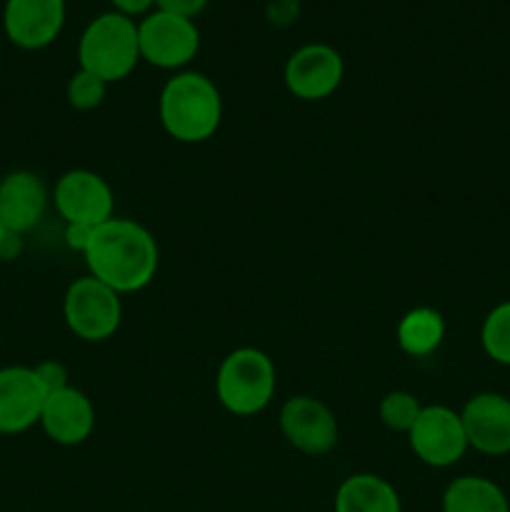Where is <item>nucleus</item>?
<instances>
[{"mask_svg": "<svg viewBox=\"0 0 510 512\" xmlns=\"http://www.w3.org/2000/svg\"><path fill=\"white\" fill-rule=\"evenodd\" d=\"M0 65H3V58H0Z\"/></svg>", "mask_w": 510, "mask_h": 512, "instance_id": "cd10ccee", "label": "nucleus"}, {"mask_svg": "<svg viewBox=\"0 0 510 512\" xmlns=\"http://www.w3.org/2000/svg\"><path fill=\"white\" fill-rule=\"evenodd\" d=\"M63 318L70 333L85 343H103L123 323V300L93 275L75 278L63 298Z\"/></svg>", "mask_w": 510, "mask_h": 512, "instance_id": "39448f33", "label": "nucleus"}, {"mask_svg": "<svg viewBox=\"0 0 510 512\" xmlns=\"http://www.w3.org/2000/svg\"><path fill=\"white\" fill-rule=\"evenodd\" d=\"M20 253H23V235H15L5 230L3 240H0V258L15 260Z\"/></svg>", "mask_w": 510, "mask_h": 512, "instance_id": "a878e982", "label": "nucleus"}, {"mask_svg": "<svg viewBox=\"0 0 510 512\" xmlns=\"http://www.w3.org/2000/svg\"><path fill=\"white\" fill-rule=\"evenodd\" d=\"M278 375L268 353L258 348H235L215 373V395L230 415L253 418L275 398Z\"/></svg>", "mask_w": 510, "mask_h": 512, "instance_id": "20e7f679", "label": "nucleus"}, {"mask_svg": "<svg viewBox=\"0 0 510 512\" xmlns=\"http://www.w3.org/2000/svg\"><path fill=\"white\" fill-rule=\"evenodd\" d=\"M48 393L33 368H0V435H20L40 423Z\"/></svg>", "mask_w": 510, "mask_h": 512, "instance_id": "f8f14e48", "label": "nucleus"}, {"mask_svg": "<svg viewBox=\"0 0 510 512\" xmlns=\"http://www.w3.org/2000/svg\"><path fill=\"white\" fill-rule=\"evenodd\" d=\"M53 203L65 225H98L115 218V195L103 175L75 168L58 178L53 188Z\"/></svg>", "mask_w": 510, "mask_h": 512, "instance_id": "0eeeda50", "label": "nucleus"}, {"mask_svg": "<svg viewBox=\"0 0 510 512\" xmlns=\"http://www.w3.org/2000/svg\"><path fill=\"white\" fill-rule=\"evenodd\" d=\"M65 0H5L3 28L20 50H43L65 28Z\"/></svg>", "mask_w": 510, "mask_h": 512, "instance_id": "9b49d317", "label": "nucleus"}, {"mask_svg": "<svg viewBox=\"0 0 510 512\" xmlns=\"http://www.w3.org/2000/svg\"><path fill=\"white\" fill-rule=\"evenodd\" d=\"M3 235H5V228H3V225H0V240H3Z\"/></svg>", "mask_w": 510, "mask_h": 512, "instance_id": "bb28decb", "label": "nucleus"}, {"mask_svg": "<svg viewBox=\"0 0 510 512\" xmlns=\"http://www.w3.org/2000/svg\"><path fill=\"white\" fill-rule=\"evenodd\" d=\"M208 5V0H155V8L165 10V13L183 15V18L193 20L195 15H200Z\"/></svg>", "mask_w": 510, "mask_h": 512, "instance_id": "5701e85b", "label": "nucleus"}, {"mask_svg": "<svg viewBox=\"0 0 510 512\" xmlns=\"http://www.w3.org/2000/svg\"><path fill=\"white\" fill-rule=\"evenodd\" d=\"M78 63L108 85L128 78L140 63L138 23L115 10L93 18L80 35Z\"/></svg>", "mask_w": 510, "mask_h": 512, "instance_id": "7ed1b4c3", "label": "nucleus"}, {"mask_svg": "<svg viewBox=\"0 0 510 512\" xmlns=\"http://www.w3.org/2000/svg\"><path fill=\"white\" fill-rule=\"evenodd\" d=\"M83 258L88 275L120 295L148 288L160 268L158 240L145 225L128 218H113L98 225Z\"/></svg>", "mask_w": 510, "mask_h": 512, "instance_id": "f257e3e1", "label": "nucleus"}, {"mask_svg": "<svg viewBox=\"0 0 510 512\" xmlns=\"http://www.w3.org/2000/svg\"><path fill=\"white\" fill-rule=\"evenodd\" d=\"M105 95H108V83L100 78H95L88 70H80L70 75L68 88H65V98H68L70 108L80 110V113H88L103 105Z\"/></svg>", "mask_w": 510, "mask_h": 512, "instance_id": "412c9836", "label": "nucleus"}, {"mask_svg": "<svg viewBox=\"0 0 510 512\" xmlns=\"http://www.w3.org/2000/svg\"><path fill=\"white\" fill-rule=\"evenodd\" d=\"M35 375H38L40 385L45 388V393H58V390L68 388L70 385V373L63 363L58 360H43V363L35 365Z\"/></svg>", "mask_w": 510, "mask_h": 512, "instance_id": "4be33fe9", "label": "nucleus"}, {"mask_svg": "<svg viewBox=\"0 0 510 512\" xmlns=\"http://www.w3.org/2000/svg\"><path fill=\"white\" fill-rule=\"evenodd\" d=\"M335 512H403V503L385 478L355 473L335 490Z\"/></svg>", "mask_w": 510, "mask_h": 512, "instance_id": "dca6fc26", "label": "nucleus"}, {"mask_svg": "<svg viewBox=\"0 0 510 512\" xmlns=\"http://www.w3.org/2000/svg\"><path fill=\"white\" fill-rule=\"evenodd\" d=\"M410 450L430 468H450L470 448L463 420L448 405H423L408 433Z\"/></svg>", "mask_w": 510, "mask_h": 512, "instance_id": "6e6552de", "label": "nucleus"}, {"mask_svg": "<svg viewBox=\"0 0 510 512\" xmlns=\"http://www.w3.org/2000/svg\"><path fill=\"white\" fill-rule=\"evenodd\" d=\"M480 345L493 363L510 368V300L495 305L480 328Z\"/></svg>", "mask_w": 510, "mask_h": 512, "instance_id": "6ab92c4d", "label": "nucleus"}, {"mask_svg": "<svg viewBox=\"0 0 510 512\" xmlns=\"http://www.w3.org/2000/svg\"><path fill=\"white\" fill-rule=\"evenodd\" d=\"M158 115L165 133L178 143H205L223 123V98L208 75L180 70L160 90Z\"/></svg>", "mask_w": 510, "mask_h": 512, "instance_id": "f03ea898", "label": "nucleus"}, {"mask_svg": "<svg viewBox=\"0 0 510 512\" xmlns=\"http://www.w3.org/2000/svg\"><path fill=\"white\" fill-rule=\"evenodd\" d=\"M38 425L55 445H63V448L83 445L95 430L93 400L75 385L50 393L45 398Z\"/></svg>", "mask_w": 510, "mask_h": 512, "instance_id": "2eb2a0df", "label": "nucleus"}, {"mask_svg": "<svg viewBox=\"0 0 510 512\" xmlns=\"http://www.w3.org/2000/svg\"><path fill=\"white\" fill-rule=\"evenodd\" d=\"M465 438L478 453L500 458L510 453V398L500 393H478L460 410Z\"/></svg>", "mask_w": 510, "mask_h": 512, "instance_id": "ddd939ff", "label": "nucleus"}, {"mask_svg": "<svg viewBox=\"0 0 510 512\" xmlns=\"http://www.w3.org/2000/svg\"><path fill=\"white\" fill-rule=\"evenodd\" d=\"M345 78L343 55L328 43H308L295 50L283 70L285 88L305 103L330 98Z\"/></svg>", "mask_w": 510, "mask_h": 512, "instance_id": "9d476101", "label": "nucleus"}, {"mask_svg": "<svg viewBox=\"0 0 510 512\" xmlns=\"http://www.w3.org/2000/svg\"><path fill=\"white\" fill-rule=\"evenodd\" d=\"M93 233L95 228H90V225H65V245L75 253L85 255L90 240H93Z\"/></svg>", "mask_w": 510, "mask_h": 512, "instance_id": "b1692460", "label": "nucleus"}, {"mask_svg": "<svg viewBox=\"0 0 510 512\" xmlns=\"http://www.w3.org/2000/svg\"><path fill=\"white\" fill-rule=\"evenodd\" d=\"M48 203V188L33 170H10L0 178V225L8 233H30L43 220Z\"/></svg>", "mask_w": 510, "mask_h": 512, "instance_id": "4468645a", "label": "nucleus"}, {"mask_svg": "<svg viewBox=\"0 0 510 512\" xmlns=\"http://www.w3.org/2000/svg\"><path fill=\"white\" fill-rule=\"evenodd\" d=\"M445 320L435 308L420 305L408 310L395 325V340L398 348L410 358H428L443 345Z\"/></svg>", "mask_w": 510, "mask_h": 512, "instance_id": "f3484780", "label": "nucleus"}, {"mask_svg": "<svg viewBox=\"0 0 510 512\" xmlns=\"http://www.w3.org/2000/svg\"><path fill=\"white\" fill-rule=\"evenodd\" d=\"M115 8V13H123L128 18H138V15H148L150 10H155V0H110Z\"/></svg>", "mask_w": 510, "mask_h": 512, "instance_id": "393cba45", "label": "nucleus"}, {"mask_svg": "<svg viewBox=\"0 0 510 512\" xmlns=\"http://www.w3.org/2000/svg\"><path fill=\"white\" fill-rule=\"evenodd\" d=\"M420 410H423V405H420V400L415 398L413 393H408V390H390L378 405L380 423L388 430H393V433L405 435L410 433L413 423L418 420Z\"/></svg>", "mask_w": 510, "mask_h": 512, "instance_id": "aec40b11", "label": "nucleus"}, {"mask_svg": "<svg viewBox=\"0 0 510 512\" xmlns=\"http://www.w3.org/2000/svg\"><path fill=\"white\" fill-rule=\"evenodd\" d=\"M443 512H510L508 495L480 475L455 478L443 493Z\"/></svg>", "mask_w": 510, "mask_h": 512, "instance_id": "a211bd4d", "label": "nucleus"}, {"mask_svg": "<svg viewBox=\"0 0 510 512\" xmlns=\"http://www.w3.org/2000/svg\"><path fill=\"white\" fill-rule=\"evenodd\" d=\"M278 423L290 448L303 455L320 458L338 445V418L323 400L313 398V395H295V398L285 400Z\"/></svg>", "mask_w": 510, "mask_h": 512, "instance_id": "1a4fd4ad", "label": "nucleus"}, {"mask_svg": "<svg viewBox=\"0 0 510 512\" xmlns=\"http://www.w3.org/2000/svg\"><path fill=\"white\" fill-rule=\"evenodd\" d=\"M140 60L160 70H180L198 55L200 30L183 15L150 10L138 23Z\"/></svg>", "mask_w": 510, "mask_h": 512, "instance_id": "423d86ee", "label": "nucleus"}]
</instances>
